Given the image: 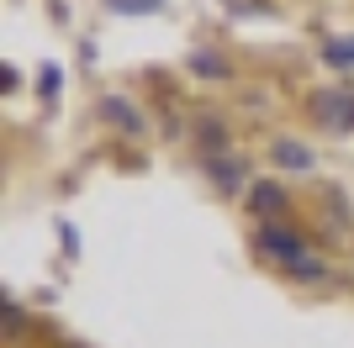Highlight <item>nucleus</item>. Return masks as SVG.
Instances as JSON below:
<instances>
[{"label":"nucleus","mask_w":354,"mask_h":348,"mask_svg":"<svg viewBox=\"0 0 354 348\" xmlns=\"http://www.w3.org/2000/svg\"><path fill=\"white\" fill-rule=\"evenodd\" d=\"M196 74H222V58H196Z\"/></svg>","instance_id":"nucleus-9"},{"label":"nucleus","mask_w":354,"mask_h":348,"mask_svg":"<svg viewBox=\"0 0 354 348\" xmlns=\"http://www.w3.org/2000/svg\"><path fill=\"white\" fill-rule=\"evenodd\" d=\"M328 64H344V69H349L354 64V43H333L328 48Z\"/></svg>","instance_id":"nucleus-7"},{"label":"nucleus","mask_w":354,"mask_h":348,"mask_svg":"<svg viewBox=\"0 0 354 348\" xmlns=\"http://www.w3.org/2000/svg\"><path fill=\"white\" fill-rule=\"evenodd\" d=\"M201 137H207L212 148H222V127H217V122H207V127H201Z\"/></svg>","instance_id":"nucleus-10"},{"label":"nucleus","mask_w":354,"mask_h":348,"mask_svg":"<svg viewBox=\"0 0 354 348\" xmlns=\"http://www.w3.org/2000/svg\"><path fill=\"white\" fill-rule=\"evenodd\" d=\"M111 11H159V0H111Z\"/></svg>","instance_id":"nucleus-8"},{"label":"nucleus","mask_w":354,"mask_h":348,"mask_svg":"<svg viewBox=\"0 0 354 348\" xmlns=\"http://www.w3.org/2000/svg\"><path fill=\"white\" fill-rule=\"evenodd\" d=\"M317 116L333 132H354V90H323L317 95Z\"/></svg>","instance_id":"nucleus-2"},{"label":"nucleus","mask_w":354,"mask_h":348,"mask_svg":"<svg viewBox=\"0 0 354 348\" xmlns=\"http://www.w3.org/2000/svg\"><path fill=\"white\" fill-rule=\"evenodd\" d=\"M275 164L281 169H312V153L301 143H275Z\"/></svg>","instance_id":"nucleus-4"},{"label":"nucleus","mask_w":354,"mask_h":348,"mask_svg":"<svg viewBox=\"0 0 354 348\" xmlns=\"http://www.w3.org/2000/svg\"><path fill=\"white\" fill-rule=\"evenodd\" d=\"M106 116H111V122H127V127H138V111H133V106H122V101H106Z\"/></svg>","instance_id":"nucleus-6"},{"label":"nucleus","mask_w":354,"mask_h":348,"mask_svg":"<svg viewBox=\"0 0 354 348\" xmlns=\"http://www.w3.org/2000/svg\"><path fill=\"white\" fill-rule=\"evenodd\" d=\"M212 174H217V185H222V190H233V185H238V174H243V164H238V159H217V164H212Z\"/></svg>","instance_id":"nucleus-5"},{"label":"nucleus","mask_w":354,"mask_h":348,"mask_svg":"<svg viewBox=\"0 0 354 348\" xmlns=\"http://www.w3.org/2000/svg\"><path fill=\"white\" fill-rule=\"evenodd\" d=\"M259 248L307 275V248H301V238H291V232H281V227H259Z\"/></svg>","instance_id":"nucleus-1"},{"label":"nucleus","mask_w":354,"mask_h":348,"mask_svg":"<svg viewBox=\"0 0 354 348\" xmlns=\"http://www.w3.org/2000/svg\"><path fill=\"white\" fill-rule=\"evenodd\" d=\"M249 201H254L259 217H281V211H286V190L275 185V180H259V185L249 190Z\"/></svg>","instance_id":"nucleus-3"}]
</instances>
